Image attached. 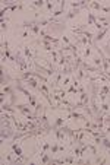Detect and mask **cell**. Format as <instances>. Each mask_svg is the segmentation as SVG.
<instances>
[{
  "instance_id": "cell-1",
  "label": "cell",
  "mask_w": 110,
  "mask_h": 165,
  "mask_svg": "<svg viewBox=\"0 0 110 165\" xmlns=\"http://www.w3.org/2000/svg\"><path fill=\"white\" fill-rule=\"evenodd\" d=\"M98 91H100L98 85H97V84H93V82H91V99H90V102H91V110H93V113H94V114H97V113H98V107H97V97H98ZM94 117H95V115H94Z\"/></svg>"
},
{
  "instance_id": "cell-2",
  "label": "cell",
  "mask_w": 110,
  "mask_h": 165,
  "mask_svg": "<svg viewBox=\"0 0 110 165\" xmlns=\"http://www.w3.org/2000/svg\"><path fill=\"white\" fill-rule=\"evenodd\" d=\"M16 64H18V73L21 75V73H24V72H26L28 69H29V63L26 61V59H25V56H22L21 54V51L19 50H16Z\"/></svg>"
},
{
  "instance_id": "cell-3",
  "label": "cell",
  "mask_w": 110,
  "mask_h": 165,
  "mask_svg": "<svg viewBox=\"0 0 110 165\" xmlns=\"http://www.w3.org/2000/svg\"><path fill=\"white\" fill-rule=\"evenodd\" d=\"M13 80H15V77H12L8 73V70L5 69V66L2 64V66H0V84H2V86H6V85L12 84Z\"/></svg>"
},
{
  "instance_id": "cell-4",
  "label": "cell",
  "mask_w": 110,
  "mask_h": 165,
  "mask_svg": "<svg viewBox=\"0 0 110 165\" xmlns=\"http://www.w3.org/2000/svg\"><path fill=\"white\" fill-rule=\"evenodd\" d=\"M34 67H35V70H37V72H40L41 75H44V76H47V77H52L53 75H56V73H57V72H54V70H52V69H49V67L41 66L40 63H37V61H34Z\"/></svg>"
},
{
  "instance_id": "cell-5",
  "label": "cell",
  "mask_w": 110,
  "mask_h": 165,
  "mask_svg": "<svg viewBox=\"0 0 110 165\" xmlns=\"http://www.w3.org/2000/svg\"><path fill=\"white\" fill-rule=\"evenodd\" d=\"M34 44H38V46H41V47H44V50L46 51H53V48H60L59 46H56V44H52V43H49V41H46V39H35L34 41Z\"/></svg>"
},
{
  "instance_id": "cell-6",
  "label": "cell",
  "mask_w": 110,
  "mask_h": 165,
  "mask_svg": "<svg viewBox=\"0 0 110 165\" xmlns=\"http://www.w3.org/2000/svg\"><path fill=\"white\" fill-rule=\"evenodd\" d=\"M13 135H15V127H5V126H2V143L6 140V139H9V137H13Z\"/></svg>"
},
{
  "instance_id": "cell-7",
  "label": "cell",
  "mask_w": 110,
  "mask_h": 165,
  "mask_svg": "<svg viewBox=\"0 0 110 165\" xmlns=\"http://www.w3.org/2000/svg\"><path fill=\"white\" fill-rule=\"evenodd\" d=\"M15 108H16L19 113H22L25 117H26V115H29V114H34V111H32V107H31L29 104H18Z\"/></svg>"
},
{
  "instance_id": "cell-8",
  "label": "cell",
  "mask_w": 110,
  "mask_h": 165,
  "mask_svg": "<svg viewBox=\"0 0 110 165\" xmlns=\"http://www.w3.org/2000/svg\"><path fill=\"white\" fill-rule=\"evenodd\" d=\"M68 118H72V120H75V121H81V120H82V121H88L87 115L78 113L77 110H75V111H70V113L68 114Z\"/></svg>"
},
{
  "instance_id": "cell-9",
  "label": "cell",
  "mask_w": 110,
  "mask_h": 165,
  "mask_svg": "<svg viewBox=\"0 0 110 165\" xmlns=\"http://www.w3.org/2000/svg\"><path fill=\"white\" fill-rule=\"evenodd\" d=\"M12 151H13V153H15V155H18V156H19V158H22L24 161H28V158L24 155L22 148H21V145H19V143L13 142V143H12Z\"/></svg>"
},
{
  "instance_id": "cell-10",
  "label": "cell",
  "mask_w": 110,
  "mask_h": 165,
  "mask_svg": "<svg viewBox=\"0 0 110 165\" xmlns=\"http://www.w3.org/2000/svg\"><path fill=\"white\" fill-rule=\"evenodd\" d=\"M24 84L28 85L29 88H32L34 91H38L40 89V85H38V82H37V77H28Z\"/></svg>"
},
{
  "instance_id": "cell-11",
  "label": "cell",
  "mask_w": 110,
  "mask_h": 165,
  "mask_svg": "<svg viewBox=\"0 0 110 165\" xmlns=\"http://www.w3.org/2000/svg\"><path fill=\"white\" fill-rule=\"evenodd\" d=\"M81 67H82L85 72H91V73H100V72H103L101 69H98V67H95V66H91V64H88L87 61H82Z\"/></svg>"
},
{
  "instance_id": "cell-12",
  "label": "cell",
  "mask_w": 110,
  "mask_h": 165,
  "mask_svg": "<svg viewBox=\"0 0 110 165\" xmlns=\"http://www.w3.org/2000/svg\"><path fill=\"white\" fill-rule=\"evenodd\" d=\"M2 111L15 114V113H16V108H13V105H12L10 102H3V104H2Z\"/></svg>"
},
{
  "instance_id": "cell-13",
  "label": "cell",
  "mask_w": 110,
  "mask_h": 165,
  "mask_svg": "<svg viewBox=\"0 0 110 165\" xmlns=\"http://www.w3.org/2000/svg\"><path fill=\"white\" fill-rule=\"evenodd\" d=\"M79 10H81V9H72L70 12H68V13L63 16V23H65V21H68V19H72V18L78 16V15H79Z\"/></svg>"
},
{
  "instance_id": "cell-14",
  "label": "cell",
  "mask_w": 110,
  "mask_h": 165,
  "mask_svg": "<svg viewBox=\"0 0 110 165\" xmlns=\"http://www.w3.org/2000/svg\"><path fill=\"white\" fill-rule=\"evenodd\" d=\"M40 162L41 164H50L52 162V156L47 152H40Z\"/></svg>"
},
{
  "instance_id": "cell-15",
  "label": "cell",
  "mask_w": 110,
  "mask_h": 165,
  "mask_svg": "<svg viewBox=\"0 0 110 165\" xmlns=\"http://www.w3.org/2000/svg\"><path fill=\"white\" fill-rule=\"evenodd\" d=\"M65 8H66V2L63 0V2H60V9H57L54 13H53V18L56 19L57 16H60V15H63L65 13Z\"/></svg>"
},
{
  "instance_id": "cell-16",
  "label": "cell",
  "mask_w": 110,
  "mask_h": 165,
  "mask_svg": "<svg viewBox=\"0 0 110 165\" xmlns=\"http://www.w3.org/2000/svg\"><path fill=\"white\" fill-rule=\"evenodd\" d=\"M53 133L56 135V139H57V142H63V140H65V137H66V135H65V133H63V132H62L59 127H57V129H54V130H53Z\"/></svg>"
},
{
  "instance_id": "cell-17",
  "label": "cell",
  "mask_w": 110,
  "mask_h": 165,
  "mask_svg": "<svg viewBox=\"0 0 110 165\" xmlns=\"http://www.w3.org/2000/svg\"><path fill=\"white\" fill-rule=\"evenodd\" d=\"M43 6H46V2H43V0H37V2H32L29 5L31 9H41Z\"/></svg>"
},
{
  "instance_id": "cell-18",
  "label": "cell",
  "mask_w": 110,
  "mask_h": 165,
  "mask_svg": "<svg viewBox=\"0 0 110 165\" xmlns=\"http://www.w3.org/2000/svg\"><path fill=\"white\" fill-rule=\"evenodd\" d=\"M37 23V19H34V21H24L22 22V25H19V26H22V28H25V29H32V26Z\"/></svg>"
},
{
  "instance_id": "cell-19",
  "label": "cell",
  "mask_w": 110,
  "mask_h": 165,
  "mask_svg": "<svg viewBox=\"0 0 110 165\" xmlns=\"http://www.w3.org/2000/svg\"><path fill=\"white\" fill-rule=\"evenodd\" d=\"M93 63H94L95 67H98V69L103 70V63H101V57H100V56H94V57H93Z\"/></svg>"
},
{
  "instance_id": "cell-20",
  "label": "cell",
  "mask_w": 110,
  "mask_h": 165,
  "mask_svg": "<svg viewBox=\"0 0 110 165\" xmlns=\"http://www.w3.org/2000/svg\"><path fill=\"white\" fill-rule=\"evenodd\" d=\"M63 123H65V118H63V117H57V118H56V121H54V124L52 126V129L54 130V129H57V127L63 126Z\"/></svg>"
},
{
  "instance_id": "cell-21",
  "label": "cell",
  "mask_w": 110,
  "mask_h": 165,
  "mask_svg": "<svg viewBox=\"0 0 110 165\" xmlns=\"http://www.w3.org/2000/svg\"><path fill=\"white\" fill-rule=\"evenodd\" d=\"M50 57L53 59L52 61H53L54 64H59V57H60V56H59V51H56V50L50 51Z\"/></svg>"
},
{
  "instance_id": "cell-22",
  "label": "cell",
  "mask_w": 110,
  "mask_h": 165,
  "mask_svg": "<svg viewBox=\"0 0 110 165\" xmlns=\"http://www.w3.org/2000/svg\"><path fill=\"white\" fill-rule=\"evenodd\" d=\"M95 22H97V18H95V15L90 12V13H88V19H87V26H88V25H94Z\"/></svg>"
},
{
  "instance_id": "cell-23",
  "label": "cell",
  "mask_w": 110,
  "mask_h": 165,
  "mask_svg": "<svg viewBox=\"0 0 110 165\" xmlns=\"http://www.w3.org/2000/svg\"><path fill=\"white\" fill-rule=\"evenodd\" d=\"M63 161H65V162H68V164H75V162H77V156L72 153V155L65 156V158H63Z\"/></svg>"
},
{
  "instance_id": "cell-24",
  "label": "cell",
  "mask_w": 110,
  "mask_h": 165,
  "mask_svg": "<svg viewBox=\"0 0 110 165\" xmlns=\"http://www.w3.org/2000/svg\"><path fill=\"white\" fill-rule=\"evenodd\" d=\"M28 104H29L32 108H35V107H37V104H38V102H37V99H35V97H34L32 94L28 97Z\"/></svg>"
},
{
  "instance_id": "cell-25",
  "label": "cell",
  "mask_w": 110,
  "mask_h": 165,
  "mask_svg": "<svg viewBox=\"0 0 110 165\" xmlns=\"http://www.w3.org/2000/svg\"><path fill=\"white\" fill-rule=\"evenodd\" d=\"M100 92L109 95V94H110V85H107V84H106V85H101V86H100Z\"/></svg>"
},
{
  "instance_id": "cell-26",
  "label": "cell",
  "mask_w": 110,
  "mask_h": 165,
  "mask_svg": "<svg viewBox=\"0 0 110 165\" xmlns=\"http://www.w3.org/2000/svg\"><path fill=\"white\" fill-rule=\"evenodd\" d=\"M68 92H69V94H78L79 91H78V88H77L75 85H73V84H72V85H70V86L68 88Z\"/></svg>"
},
{
  "instance_id": "cell-27",
  "label": "cell",
  "mask_w": 110,
  "mask_h": 165,
  "mask_svg": "<svg viewBox=\"0 0 110 165\" xmlns=\"http://www.w3.org/2000/svg\"><path fill=\"white\" fill-rule=\"evenodd\" d=\"M8 31V19H2V34H5Z\"/></svg>"
},
{
  "instance_id": "cell-28",
  "label": "cell",
  "mask_w": 110,
  "mask_h": 165,
  "mask_svg": "<svg viewBox=\"0 0 110 165\" xmlns=\"http://www.w3.org/2000/svg\"><path fill=\"white\" fill-rule=\"evenodd\" d=\"M59 148H60V146H59V143H57V142H56V143H53V145L50 146V149H52V155H53V153H57V152H59Z\"/></svg>"
},
{
  "instance_id": "cell-29",
  "label": "cell",
  "mask_w": 110,
  "mask_h": 165,
  "mask_svg": "<svg viewBox=\"0 0 110 165\" xmlns=\"http://www.w3.org/2000/svg\"><path fill=\"white\" fill-rule=\"evenodd\" d=\"M101 145L106 148V149H110V140H109V137L106 136V137H103V142H101Z\"/></svg>"
},
{
  "instance_id": "cell-30",
  "label": "cell",
  "mask_w": 110,
  "mask_h": 165,
  "mask_svg": "<svg viewBox=\"0 0 110 165\" xmlns=\"http://www.w3.org/2000/svg\"><path fill=\"white\" fill-rule=\"evenodd\" d=\"M90 8L97 9V10H101V8H103V6H101L100 3H97V2H91V3H90Z\"/></svg>"
},
{
  "instance_id": "cell-31",
  "label": "cell",
  "mask_w": 110,
  "mask_h": 165,
  "mask_svg": "<svg viewBox=\"0 0 110 165\" xmlns=\"http://www.w3.org/2000/svg\"><path fill=\"white\" fill-rule=\"evenodd\" d=\"M53 91H54V92H57L62 98H65V97H66V91H65L63 88H62V89H57V88H56V89H53Z\"/></svg>"
},
{
  "instance_id": "cell-32",
  "label": "cell",
  "mask_w": 110,
  "mask_h": 165,
  "mask_svg": "<svg viewBox=\"0 0 110 165\" xmlns=\"http://www.w3.org/2000/svg\"><path fill=\"white\" fill-rule=\"evenodd\" d=\"M82 56H84L85 59L91 56V48H90V46H88V47H85V50H84V54H82Z\"/></svg>"
},
{
  "instance_id": "cell-33",
  "label": "cell",
  "mask_w": 110,
  "mask_h": 165,
  "mask_svg": "<svg viewBox=\"0 0 110 165\" xmlns=\"http://www.w3.org/2000/svg\"><path fill=\"white\" fill-rule=\"evenodd\" d=\"M109 108H110L109 102H101V108H100L101 111H106V113H107V111H109Z\"/></svg>"
},
{
  "instance_id": "cell-34",
  "label": "cell",
  "mask_w": 110,
  "mask_h": 165,
  "mask_svg": "<svg viewBox=\"0 0 110 165\" xmlns=\"http://www.w3.org/2000/svg\"><path fill=\"white\" fill-rule=\"evenodd\" d=\"M49 149H50V143H49V142H44V143H43V149H41V152H47Z\"/></svg>"
},
{
  "instance_id": "cell-35",
  "label": "cell",
  "mask_w": 110,
  "mask_h": 165,
  "mask_svg": "<svg viewBox=\"0 0 110 165\" xmlns=\"http://www.w3.org/2000/svg\"><path fill=\"white\" fill-rule=\"evenodd\" d=\"M46 8H47V9L52 12V10L54 9V3H52V2H46Z\"/></svg>"
},
{
  "instance_id": "cell-36",
  "label": "cell",
  "mask_w": 110,
  "mask_h": 165,
  "mask_svg": "<svg viewBox=\"0 0 110 165\" xmlns=\"http://www.w3.org/2000/svg\"><path fill=\"white\" fill-rule=\"evenodd\" d=\"M106 162H107V159H106V158H100V156H98V158H95V164H106Z\"/></svg>"
},
{
  "instance_id": "cell-37",
  "label": "cell",
  "mask_w": 110,
  "mask_h": 165,
  "mask_svg": "<svg viewBox=\"0 0 110 165\" xmlns=\"http://www.w3.org/2000/svg\"><path fill=\"white\" fill-rule=\"evenodd\" d=\"M62 39H63V43H65L66 46H70V44H72V43H70V39H69L66 35H63V37H62Z\"/></svg>"
},
{
  "instance_id": "cell-38",
  "label": "cell",
  "mask_w": 110,
  "mask_h": 165,
  "mask_svg": "<svg viewBox=\"0 0 110 165\" xmlns=\"http://www.w3.org/2000/svg\"><path fill=\"white\" fill-rule=\"evenodd\" d=\"M28 37H29V32H28V29H25V31L22 32V38H24V39H26Z\"/></svg>"
},
{
  "instance_id": "cell-39",
  "label": "cell",
  "mask_w": 110,
  "mask_h": 165,
  "mask_svg": "<svg viewBox=\"0 0 110 165\" xmlns=\"http://www.w3.org/2000/svg\"><path fill=\"white\" fill-rule=\"evenodd\" d=\"M72 80V77H66L65 80H63V86H66V85H69V82Z\"/></svg>"
},
{
  "instance_id": "cell-40",
  "label": "cell",
  "mask_w": 110,
  "mask_h": 165,
  "mask_svg": "<svg viewBox=\"0 0 110 165\" xmlns=\"http://www.w3.org/2000/svg\"><path fill=\"white\" fill-rule=\"evenodd\" d=\"M106 46H107V47L110 48V38H109V41H107V44H106Z\"/></svg>"
},
{
  "instance_id": "cell-41",
  "label": "cell",
  "mask_w": 110,
  "mask_h": 165,
  "mask_svg": "<svg viewBox=\"0 0 110 165\" xmlns=\"http://www.w3.org/2000/svg\"><path fill=\"white\" fill-rule=\"evenodd\" d=\"M107 61H109V64H110V57H107Z\"/></svg>"
},
{
  "instance_id": "cell-42",
  "label": "cell",
  "mask_w": 110,
  "mask_h": 165,
  "mask_svg": "<svg viewBox=\"0 0 110 165\" xmlns=\"http://www.w3.org/2000/svg\"><path fill=\"white\" fill-rule=\"evenodd\" d=\"M109 120H110V114H109Z\"/></svg>"
}]
</instances>
